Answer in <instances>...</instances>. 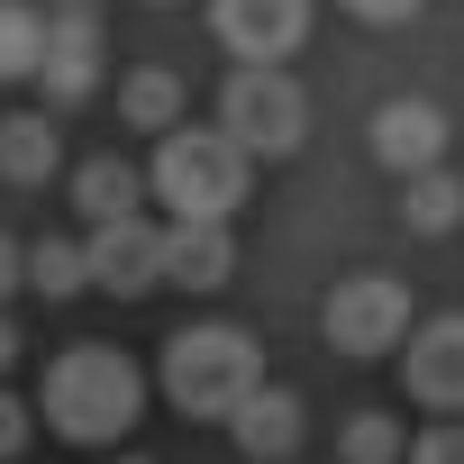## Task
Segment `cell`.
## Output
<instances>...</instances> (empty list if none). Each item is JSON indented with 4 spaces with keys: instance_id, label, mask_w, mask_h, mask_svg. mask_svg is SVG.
I'll return each instance as SVG.
<instances>
[{
    "instance_id": "obj_1",
    "label": "cell",
    "mask_w": 464,
    "mask_h": 464,
    "mask_svg": "<svg viewBox=\"0 0 464 464\" xmlns=\"http://www.w3.org/2000/svg\"><path fill=\"white\" fill-rule=\"evenodd\" d=\"M146 410V373L119 355V346H64L37 382V419L64 437V446H119Z\"/></svg>"
},
{
    "instance_id": "obj_2",
    "label": "cell",
    "mask_w": 464,
    "mask_h": 464,
    "mask_svg": "<svg viewBox=\"0 0 464 464\" xmlns=\"http://www.w3.org/2000/svg\"><path fill=\"white\" fill-rule=\"evenodd\" d=\"M265 382V355L246 328H227V319H200L182 337H164V392L182 419H227L246 392Z\"/></svg>"
},
{
    "instance_id": "obj_3",
    "label": "cell",
    "mask_w": 464,
    "mask_h": 464,
    "mask_svg": "<svg viewBox=\"0 0 464 464\" xmlns=\"http://www.w3.org/2000/svg\"><path fill=\"white\" fill-rule=\"evenodd\" d=\"M146 182H155V200H164L173 218H237V200H246V155L227 146L218 128H164Z\"/></svg>"
},
{
    "instance_id": "obj_4",
    "label": "cell",
    "mask_w": 464,
    "mask_h": 464,
    "mask_svg": "<svg viewBox=\"0 0 464 464\" xmlns=\"http://www.w3.org/2000/svg\"><path fill=\"white\" fill-rule=\"evenodd\" d=\"M218 137L237 146L246 164H256V155H301V137H310V92H301L283 64H237L227 92H218Z\"/></svg>"
},
{
    "instance_id": "obj_5",
    "label": "cell",
    "mask_w": 464,
    "mask_h": 464,
    "mask_svg": "<svg viewBox=\"0 0 464 464\" xmlns=\"http://www.w3.org/2000/svg\"><path fill=\"white\" fill-rule=\"evenodd\" d=\"M319 328H328V346H346V355H392V346L410 337V292H401L392 274H346V283L319 301Z\"/></svg>"
},
{
    "instance_id": "obj_6",
    "label": "cell",
    "mask_w": 464,
    "mask_h": 464,
    "mask_svg": "<svg viewBox=\"0 0 464 464\" xmlns=\"http://www.w3.org/2000/svg\"><path fill=\"white\" fill-rule=\"evenodd\" d=\"M46 55H37V82H46V110H73L101 92V0H46Z\"/></svg>"
},
{
    "instance_id": "obj_7",
    "label": "cell",
    "mask_w": 464,
    "mask_h": 464,
    "mask_svg": "<svg viewBox=\"0 0 464 464\" xmlns=\"http://www.w3.org/2000/svg\"><path fill=\"white\" fill-rule=\"evenodd\" d=\"M82 274H92L101 292H119V301L155 292V283H164V227H155L146 209H137V218L92 227V237H82Z\"/></svg>"
},
{
    "instance_id": "obj_8",
    "label": "cell",
    "mask_w": 464,
    "mask_h": 464,
    "mask_svg": "<svg viewBox=\"0 0 464 464\" xmlns=\"http://www.w3.org/2000/svg\"><path fill=\"white\" fill-rule=\"evenodd\" d=\"M209 28L227 55L246 64H283L301 37H310V0H209Z\"/></svg>"
},
{
    "instance_id": "obj_9",
    "label": "cell",
    "mask_w": 464,
    "mask_h": 464,
    "mask_svg": "<svg viewBox=\"0 0 464 464\" xmlns=\"http://www.w3.org/2000/svg\"><path fill=\"white\" fill-rule=\"evenodd\" d=\"M401 373H410V401H428V410H464V310L428 319V328L410 337Z\"/></svg>"
},
{
    "instance_id": "obj_10",
    "label": "cell",
    "mask_w": 464,
    "mask_h": 464,
    "mask_svg": "<svg viewBox=\"0 0 464 464\" xmlns=\"http://www.w3.org/2000/svg\"><path fill=\"white\" fill-rule=\"evenodd\" d=\"M227 274H237V227H227V218H173L164 227V283L218 292Z\"/></svg>"
},
{
    "instance_id": "obj_11",
    "label": "cell",
    "mask_w": 464,
    "mask_h": 464,
    "mask_svg": "<svg viewBox=\"0 0 464 464\" xmlns=\"http://www.w3.org/2000/svg\"><path fill=\"white\" fill-rule=\"evenodd\" d=\"M227 437H237V455H256V464H283V455L301 446V392L256 382L237 410H227Z\"/></svg>"
},
{
    "instance_id": "obj_12",
    "label": "cell",
    "mask_w": 464,
    "mask_h": 464,
    "mask_svg": "<svg viewBox=\"0 0 464 464\" xmlns=\"http://www.w3.org/2000/svg\"><path fill=\"white\" fill-rule=\"evenodd\" d=\"M373 155H382L392 173H428V164L446 155V110H437V101H382V110H373Z\"/></svg>"
},
{
    "instance_id": "obj_13",
    "label": "cell",
    "mask_w": 464,
    "mask_h": 464,
    "mask_svg": "<svg viewBox=\"0 0 464 464\" xmlns=\"http://www.w3.org/2000/svg\"><path fill=\"white\" fill-rule=\"evenodd\" d=\"M137 200H146V173H137L128 155H82V164H73V209H82L92 227L137 218Z\"/></svg>"
},
{
    "instance_id": "obj_14",
    "label": "cell",
    "mask_w": 464,
    "mask_h": 464,
    "mask_svg": "<svg viewBox=\"0 0 464 464\" xmlns=\"http://www.w3.org/2000/svg\"><path fill=\"white\" fill-rule=\"evenodd\" d=\"M64 164V137L46 110H0V182H46Z\"/></svg>"
},
{
    "instance_id": "obj_15",
    "label": "cell",
    "mask_w": 464,
    "mask_h": 464,
    "mask_svg": "<svg viewBox=\"0 0 464 464\" xmlns=\"http://www.w3.org/2000/svg\"><path fill=\"white\" fill-rule=\"evenodd\" d=\"M401 227H419V237H446V227H464V182H455L446 164L401 173Z\"/></svg>"
},
{
    "instance_id": "obj_16",
    "label": "cell",
    "mask_w": 464,
    "mask_h": 464,
    "mask_svg": "<svg viewBox=\"0 0 464 464\" xmlns=\"http://www.w3.org/2000/svg\"><path fill=\"white\" fill-rule=\"evenodd\" d=\"M119 119L128 128H182V73H164V64H137L128 82H119Z\"/></svg>"
},
{
    "instance_id": "obj_17",
    "label": "cell",
    "mask_w": 464,
    "mask_h": 464,
    "mask_svg": "<svg viewBox=\"0 0 464 464\" xmlns=\"http://www.w3.org/2000/svg\"><path fill=\"white\" fill-rule=\"evenodd\" d=\"M37 55H46L37 0H0V82H37Z\"/></svg>"
},
{
    "instance_id": "obj_18",
    "label": "cell",
    "mask_w": 464,
    "mask_h": 464,
    "mask_svg": "<svg viewBox=\"0 0 464 464\" xmlns=\"http://www.w3.org/2000/svg\"><path fill=\"white\" fill-rule=\"evenodd\" d=\"M337 455H346V464H401V455H410V428H401L392 410H355V419L337 428Z\"/></svg>"
},
{
    "instance_id": "obj_19",
    "label": "cell",
    "mask_w": 464,
    "mask_h": 464,
    "mask_svg": "<svg viewBox=\"0 0 464 464\" xmlns=\"http://www.w3.org/2000/svg\"><path fill=\"white\" fill-rule=\"evenodd\" d=\"M28 292H46V301H73V292H92V274H82V246H73V237H37V246H28Z\"/></svg>"
},
{
    "instance_id": "obj_20",
    "label": "cell",
    "mask_w": 464,
    "mask_h": 464,
    "mask_svg": "<svg viewBox=\"0 0 464 464\" xmlns=\"http://www.w3.org/2000/svg\"><path fill=\"white\" fill-rule=\"evenodd\" d=\"M28 428H37V410H28L19 392H0V464H10V455H28Z\"/></svg>"
},
{
    "instance_id": "obj_21",
    "label": "cell",
    "mask_w": 464,
    "mask_h": 464,
    "mask_svg": "<svg viewBox=\"0 0 464 464\" xmlns=\"http://www.w3.org/2000/svg\"><path fill=\"white\" fill-rule=\"evenodd\" d=\"M410 464H464V428H428L410 446Z\"/></svg>"
},
{
    "instance_id": "obj_22",
    "label": "cell",
    "mask_w": 464,
    "mask_h": 464,
    "mask_svg": "<svg viewBox=\"0 0 464 464\" xmlns=\"http://www.w3.org/2000/svg\"><path fill=\"white\" fill-rule=\"evenodd\" d=\"M346 10H355V19H373V28H401V19H419V10H428V0H346Z\"/></svg>"
},
{
    "instance_id": "obj_23",
    "label": "cell",
    "mask_w": 464,
    "mask_h": 464,
    "mask_svg": "<svg viewBox=\"0 0 464 464\" xmlns=\"http://www.w3.org/2000/svg\"><path fill=\"white\" fill-rule=\"evenodd\" d=\"M19 283H28V246H19V237H0V301H10Z\"/></svg>"
},
{
    "instance_id": "obj_24",
    "label": "cell",
    "mask_w": 464,
    "mask_h": 464,
    "mask_svg": "<svg viewBox=\"0 0 464 464\" xmlns=\"http://www.w3.org/2000/svg\"><path fill=\"white\" fill-rule=\"evenodd\" d=\"M10 364H19V328H10V319H0V373H10Z\"/></svg>"
},
{
    "instance_id": "obj_25",
    "label": "cell",
    "mask_w": 464,
    "mask_h": 464,
    "mask_svg": "<svg viewBox=\"0 0 464 464\" xmlns=\"http://www.w3.org/2000/svg\"><path fill=\"white\" fill-rule=\"evenodd\" d=\"M119 464H155V455H119Z\"/></svg>"
},
{
    "instance_id": "obj_26",
    "label": "cell",
    "mask_w": 464,
    "mask_h": 464,
    "mask_svg": "<svg viewBox=\"0 0 464 464\" xmlns=\"http://www.w3.org/2000/svg\"><path fill=\"white\" fill-rule=\"evenodd\" d=\"M155 10H173V0H155Z\"/></svg>"
}]
</instances>
